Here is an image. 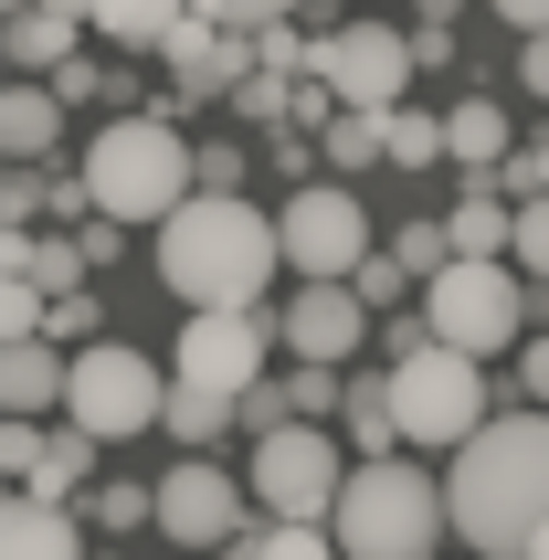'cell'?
<instances>
[{
    "mask_svg": "<svg viewBox=\"0 0 549 560\" xmlns=\"http://www.w3.org/2000/svg\"><path fill=\"white\" fill-rule=\"evenodd\" d=\"M274 265H285V233H274V212H254L244 190H190L180 212L159 222V285L190 296V317L265 307Z\"/></svg>",
    "mask_w": 549,
    "mask_h": 560,
    "instance_id": "obj_1",
    "label": "cell"
},
{
    "mask_svg": "<svg viewBox=\"0 0 549 560\" xmlns=\"http://www.w3.org/2000/svg\"><path fill=\"white\" fill-rule=\"evenodd\" d=\"M455 539L487 560H528V539L549 529V412H497L487 434L455 455L444 476Z\"/></svg>",
    "mask_w": 549,
    "mask_h": 560,
    "instance_id": "obj_2",
    "label": "cell"
},
{
    "mask_svg": "<svg viewBox=\"0 0 549 560\" xmlns=\"http://www.w3.org/2000/svg\"><path fill=\"white\" fill-rule=\"evenodd\" d=\"M85 190L106 222H170L201 190V149L170 117H149V106H117V127L85 138Z\"/></svg>",
    "mask_w": 549,
    "mask_h": 560,
    "instance_id": "obj_3",
    "label": "cell"
},
{
    "mask_svg": "<svg viewBox=\"0 0 549 560\" xmlns=\"http://www.w3.org/2000/svg\"><path fill=\"white\" fill-rule=\"evenodd\" d=\"M328 529H338V560H433L455 539V508H444V487L423 466L381 455V466L349 476V498H338Z\"/></svg>",
    "mask_w": 549,
    "mask_h": 560,
    "instance_id": "obj_4",
    "label": "cell"
},
{
    "mask_svg": "<svg viewBox=\"0 0 549 560\" xmlns=\"http://www.w3.org/2000/svg\"><path fill=\"white\" fill-rule=\"evenodd\" d=\"M528 317H539V285H528L507 254H455V265L423 285V328L444 349H465V360L528 349Z\"/></svg>",
    "mask_w": 549,
    "mask_h": 560,
    "instance_id": "obj_5",
    "label": "cell"
},
{
    "mask_svg": "<svg viewBox=\"0 0 549 560\" xmlns=\"http://www.w3.org/2000/svg\"><path fill=\"white\" fill-rule=\"evenodd\" d=\"M497 392H518V381H487V360H465V349L423 339L412 360H392V423L401 444H444V455H465V444L497 423Z\"/></svg>",
    "mask_w": 549,
    "mask_h": 560,
    "instance_id": "obj_6",
    "label": "cell"
},
{
    "mask_svg": "<svg viewBox=\"0 0 549 560\" xmlns=\"http://www.w3.org/2000/svg\"><path fill=\"white\" fill-rule=\"evenodd\" d=\"M349 476H360V455H349L328 423H285V434L254 444L244 487H254V508H265V518H338Z\"/></svg>",
    "mask_w": 549,
    "mask_h": 560,
    "instance_id": "obj_7",
    "label": "cell"
},
{
    "mask_svg": "<svg viewBox=\"0 0 549 560\" xmlns=\"http://www.w3.org/2000/svg\"><path fill=\"white\" fill-rule=\"evenodd\" d=\"M159 412H170V381H159V360H149V349H127V339L74 349V381H63V423H85L95 444H127V434H149Z\"/></svg>",
    "mask_w": 549,
    "mask_h": 560,
    "instance_id": "obj_8",
    "label": "cell"
},
{
    "mask_svg": "<svg viewBox=\"0 0 549 560\" xmlns=\"http://www.w3.org/2000/svg\"><path fill=\"white\" fill-rule=\"evenodd\" d=\"M274 233H285V265H296V285H349L370 265V201L349 180H296L285 190V212H274Z\"/></svg>",
    "mask_w": 549,
    "mask_h": 560,
    "instance_id": "obj_9",
    "label": "cell"
},
{
    "mask_svg": "<svg viewBox=\"0 0 549 560\" xmlns=\"http://www.w3.org/2000/svg\"><path fill=\"white\" fill-rule=\"evenodd\" d=\"M412 63H423V43H401L392 22H349V32H317L306 85H328L349 117H392L401 85H412Z\"/></svg>",
    "mask_w": 549,
    "mask_h": 560,
    "instance_id": "obj_10",
    "label": "cell"
},
{
    "mask_svg": "<svg viewBox=\"0 0 549 560\" xmlns=\"http://www.w3.org/2000/svg\"><path fill=\"white\" fill-rule=\"evenodd\" d=\"M265 349H274V307H212V317H190V328H180L170 381H201V392H222V402H244L254 381H274Z\"/></svg>",
    "mask_w": 549,
    "mask_h": 560,
    "instance_id": "obj_11",
    "label": "cell"
},
{
    "mask_svg": "<svg viewBox=\"0 0 549 560\" xmlns=\"http://www.w3.org/2000/svg\"><path fill=\"white\" fill-rule=\"evenodd\" d=\"M254 518H244V487H233V466H212V455H180V466L159 476V539H180V550H233Z\"/></svg>",
    "mask_w": 549,
    "mask_h": 560,
    "instance_id": "obj_12",
    "label": "cell"
},
{
    "mask_svg": "<svg viewBox=\"0 0 549 560\" xmlns=\"http://www.w3.org/2000/svg\"><path fill=\"white\" fill-rule=\"evenodd\" d=\"M274 339L317 371H349L370 349V296L360 285H296V296H274Z\"/></svg>",
    "mask_w": 549,
    "mask_h": 560,
    "instance_id": "obj_13",
    "label": "cell"
},
{
    "mask_svg": "<svg viewBox=\"0 0 549 560\" xmlns=\"http://www.w3.org/2000/svg\"><path fill=\"white\" fill-rule=\"evenodd\" d=\"M0 466H11L22 498L74 508V498L95 487V466H106V444H95L85 423H54V434H43V423H11V434H0Z\"/></svg>",
    "mask_w": 549,
    "mask_h": 560,
    "instance_id": "obj_14",
    "label": "cell"
},
{
    "mask_svg": "<svg viewBox=\"0 0 549 560\" xmlns=\"http://www.w3.org/2000/svg\"><path fill=\"white\" fill-rule=\"evenodd\" d=\"M159 63H170V74H180L190 95H212V85H254L244 63H265V54H254V43H233L222 22H201V11H190V22L170 32V43H159Z\"/></svg>",
    "mask_w": 549,
    "mask_h": 560,
    "instance_id": "obj_15",
    "label": "cell"
},
{
    "mask_svg": "<svg viewBox=\"0 0 549 560\" xmlns=\"http://www.w3.org/2000/svg\"><path fill=\"white\" fill-rule=\"evenodd\" d=\"M63 381H74V349L63 339H11L0 349V402H11V423L63 412Z\"/></svg>",
    "mask_w": 549,
    "mask_h": 560,
    "instance_id": "obj_16",
    "label": "cell"
},
{
    "mask_svg": "<svg viewBox=\"0 0 549 560\" xmlns=\"http://www.w3.org/2000/svg\"><path fill=\"white\" fill-rule=\"evenodd\" d=\"M0 560H95L85 550V508L11 498V518H0Z\"/></svg>",
    "mask_w": 549,
    "mask_h": 560,
    "instance_id": "obj_17",
    "label": "cell"
},
{
    "mask_svg": "<svg viewBox=\"0 0 549 560\" xmlns=\"http://www.w3.org/2000/svg\"><path fill=\"white\" fill-rule=\"evenodd\" d=\"M444 149H455L476 180H497V170L518 159V127H507V106H497V95H465L455 117H444Z\"/></svg>",
    "mask_w": 549,
    "mask_h": 560,
    "instance_id": "obj_18",
    "label": "cell"
},
{
    "mask_svg": "<svg viewBox=\"0 0 549 560\" xmlns=\"http://www.w3.org/2000/svg\"><path fill=\"white\" fill-rule=\"evenodd\" d=\"M74 32H85V22H63V11H11V22H0V43H11V74H22V85L63 74V63H74Z\"/></svg>",
    "mask_w": 549,
    "mask_h": 560,
    "instance_id": "obj_19",
    "label": "cell"
},
{
    "mask_svg": "<svg viewBox=\"0 0 549 560\" xmlns=\"http://www.w3.org/2000/svg\"><path fill=\"white\" fill-rule=\"evenodd\" d=\"M63 117H74V106H63L54 85H11V106H0V149H11V170H32V159L54 149Z\"/></svg>",
    "mask_w": 549,
    "mask_h": 560,
    "instance_id": "obj_20",
    "label": "cell"
},
{
    "mask_svg": "<svg viewBox=\"0 0 549 560\" xmlns=\"http://www.w3.org/2000/svg\"><path fill=\"white\" fill-rule=\"evenodd\" d=\"M444 233H455V254H518V201L497 180H476L455 212H444Z\"/></svg>",
    "mask_w": 549,
    "mask_h": 560,
    "instance_id": "obj_21",
    "label": "cell"
},
{
    "mask_svg": "<svg viewBox=\"0 0 549 560\" xmlns=\"http://www.w3.org/2000/svg\"><path fill=\"white\" fill-rule=\"evenodd\" d=\"M222 560H338V529L328 518H254Z\"/></svg>",
    "mask_w": 549,
    "mask_h": 560,
    "instance_id": "obj_22",
    "label": "cell"
},
{
    "mask_svg": "<svg viewBox=\"0 0 549 560\" xmlns=\"http://www.w3.org/2000/svg\"><path fill=\"white\" fill-rule=\"evenodd\" d=\"M180 22H190V0H95V32L127 43V54H159Z\"/></svg>",
    "mask_w": 549,
    "mask_h": 560,
    "instance_id": "obj_23",
    "label": "cell"
},
{
    "mask_svg": "<svg viewBox=\"0 0 549 560\" xmlns=\"http://www.w3.org/2000/svg\"><path fill=\"white\" fill-rule=\"evenodd\" d=\"M159 423H170V444L201 455V444H222L233 423H244V402H222V392H201V381H170V412H159Z\"/></svg>",
    "mask_w": 549,
    "mask_h": 560,
    "instance_id": "obj_24",
    "label": "cell"
},
{
    "mask_svg": "<svg viewBox=\"0 0 549 560\" xmlns=\"http://www.w3.org/2000/svg\"><path fill=\"white\" fill-rule=\"evenodd\" d=\"M338 423H349V444H360V466H381V455L401 444V423H392V381H349V412H338Z\"/></svg>",
    "mask_w": 549,
    "mask_h": 560,
    "instance_id": "obj_25",
    "label": "cell"
},
{
    "mask_svg": "<svg viewBox=\"0 0 549 560\" xmlns=\"http://www.w3.org/2000/svg\"><path fill=\"white\" fill-rule=\"evenodd\" d=\"M381 149H392V170H433V159H455V149H444V117H423V106H392V117H381Z\"/></svg>",
    "mask_w": 549,
    "mask_h": 560,
    "instance_id": "obj_26",
    "label": "cell"
},
{
    "mask_svg": "<svg viewBox=\"0 0 549 560\" xmlns=\"http://www.w3.org/2000/svg\"><path fill=\"white\" fill-rule=\"evenodd\" d=\"M317 149H328V180H338V170H370V159H392V149H381V117H349V106L317 127Z\"/></svg>",
    "mask_w": 549,
    "mask_h": 560,
    "instance_id": "obj_27",
    "label": "cell"
},
{
    "mask_svg": "<svg viewBox=\"0 0 549 560\" xmlns=\"http://www.w3.org/2000/svg\"><path fill=\"white\" fill-rule=\"evenodd\" d=\"M392 254H401V265H412V285H433V276H444V265H455V233H444V222H433V212H412V222H401V233H392Z\"/></svg>",
    "mask_w": 549,
    "mask_h": 560,
    "instance_id": "obj_28",
    "label": "cell"
},
{
    "mask_svg": "<svg viewBox=\"0 0 549 560\" xmlns=\"http://www.w3.org/2000/svg\"><path fill=\"white\" fill-rule=\"evenodd\" d=\"M95 529H149V518H159V487H127V476H117V487H95Z\"/></svg>",
    "mask_w": 549,
    "mask_h": 560,
    "instance_id": "obj_29",
    "label": "cell"
},
{
    "mask_svg": "<svg viewBox=\"0 0 549 560\" xmlns=\"http://www.w3.org/2000/svg\"><path fill=\"white\" fill-rule=\"evenodd\" d=\"M285 423H306V412H296V381H254V392H244V434L265 444V434H285Z\"/></svg>",
    "mask_w": 549,
    "mask_h": 560,
    "instance_id": "obj_30",
    "label": "cell"
},
{
    "mask_svg": "<svg viewBox=\"0 0 549 560\" xmlns=\"http://www.w3.org/2000/svg\"><path fill=\"white\" fill-rule=\"evenodd\" d=\"M201 22H222V32H274L285 11H306V0H190Z\"/></svg>",
    "mask_w": 549,
    "mask_h": 560,
    "instance_id": "obj_31",
    "label": "cell"
},
{
    "mask_svg": "<svg viewBox=\"0 0 549 560\" xmlns=\"http://www.w3.org/2000/svg\"><path fill=\"white\" fill-rule=\"evenodd\" d=\"M528 285H549V201H518V254H507Z\"/></svg>",
    "mask_w": 549,
    "mask_h": 560,
    "instance_id": "obj_32",
    "label": "cell"
},
{
    "mask_svg": "<svg viewBox=\"0 0 549 560\" xmlns=\"http://www.w3.org/2000/svg\"><path fill=\"white\" fill-rule=\"evenodd\" d=\"M95 317H106V296L74 285V296H54V339H63V349H95Z\"/></svg>",
    "mask_w": 549,
    "mask_h": 560,
    "instance_id": "obj_33",
    "label": "cell"
},
{
    "mask_svg": "<svg viewBox=\"0 0 549 560\" xmlns=\"http://www.w3.org/2000/svg\"><path fill=\"white\" fill-rule=\"evenodd\" d=\"M349 285H360V296H370V317H381V307L401 296V285H412V265H401V254H370V265H360Z\"/></svg>",
    "mask_w": 549,
    "mask_h": 560,
    "instance_id": "obj_34",
    "label": "cell"
},
{
    "mask_svg": "<svg viewBox=\"0 0 549 560\" xmlns=\"http://www.w3.org/2000/svg\"><path fill=\"white\" fill-rule=\"evenodd\" d=\"M74 254H85V265H117V254H127V222L85 212V222H74Z\"/></svg>",
    "mask_w": 549,
    "mask_h": 560,
    "instance_id": "obj_35",
    "label": "cell"
},
{
    "mask_svg": "<svg viewBox=\"0 0 549 560\" xmlns=\"http://www.w3.org/2000/svg\"><path fill=\"white\" fill-rule=\"evenodd\" d=\"M497 180L518 190V201H549V138H539V149H518L507 170H497Z\"/></svg>",
    "mask_w": 549,
    "mask_h": 560,
    "instance_id": "obj_36",
    "label": "cell"
},
{
    "mask_svg": "<svg viewBox=\"0 0 549 560\" xmlns=\"http://www.w3.org/2000/svg\"><path fill=\"white\" fill-rule=\"evenodd\" d=\"M54 95H63V106H85V95H127V85H117V74H95V63L74 54V63L54 74Z\"/></svg>",
    "mask_w": 549,
    "mask_h": 560,
    "instance_id": "obj_37",
    "label": "cell"
},
{
    "mask_svg": "<svg viewBox=\"0 0 549 560\" xmlns=\"http://www.w3.org/2000/svg\"><path fill=\"white\" fill-rule=\"evenodd\" d=\"M296 106H306V95H285V74H254V85H244V117H296Z\"/></svg>",
    "mask_w": 549,
    "mask_h": 560,
    "instance_id": "obj_38",
    "label": "cell"
},
{
    "mask_svg": "<svg viewBox=\"0 0 549 560\" xmlns=\"http://www.w3.org/2000/svg\"><path fill=\"white\" fill-rule=\"evenodd\" d=\"M43 201H54V190L32 180V170H11V180H0V212H11V233H22V222H32V212H43Z\"/></svg>",
    "mask_w": 549,
    "mask_h": 560,
    "instance_id": "obj_39",
    "label": "cell"
},
{
    "mask_svg": "<svg viewBox=\"0 0 549 560\" xmlns=\"http://www.w3.org/2000/svg\"><path fill=\"white\" fill-rule=\"evenodd\" d=\"M201 190H244V149H233V138L201 149Z\"/></svg>",
    "mask_w": 549,
    "mask_h": 560,
    "instance_id": "obj_40",
    "label": "cell"
},
{
    "mask_svg": "<svg viewBox=\"0 0 549 560\" xmlns=\"http://www.w3.org/2000/svg\"><path fill=\"white\" fill-rule=\"evenodd\" d=\"M518 392H528V412H549V339L518 349Z\"/></svg>",
    "mask_w": 549,
    "mask_h": 560,
    "instance_id": "obj_41",
    "label": "cell"
},
{
    "mask_svg": "<svg viewBox=\"0 0 549 560\" xmlns=\"http://www.w3.org/2000/svg\"><path fill=\"white\" fill-rule=\"evenodd\" d=\"M518 74H528V95L549 106V32H528V54H518Z\"/></svg>",
    "mask_w": 549,
    "mask_h": 560,
    "instance_id": "obj_42",
    "label": "cell"
},
{
    "mask_svg": "<svg viewBox=\"0 0 549 560\" xmlns=\"http://www.w3.org/2000/svg\"><path fill=\"white\" fill-rule=\"evenodd\" d=\"M497 22H518V32H549V0H487Z\"/></svg>",
    "mask_w": 549,
    "mask_h": 560,
    "instance_id": "obj_43",
    "label": "cell"
},
{
    "mask_svg": "<svg viewBox=\"0 0 549 560\" xmlns=\"http://www.w3.org/2000/svg\"><path fill=\"white\" fill-rule=\"evenodd\" d=\"M32 11H63V22H95V0H32Z\"/></svg>",
    "mask_w": 549,
    "mask_h": 560,
    "instance_id": "obj_44",
    "label": "cell"
},
{
    "mask_svg": "<svg viewBox=\"0 0 549 560\" xmlns=\"http://www.w3.org/2000/svg\"><path fill=\"white\" fill-rule=\"evenodd\" d=\"M528 560H549V529H539V539H528Z\"/></svg>",
    "mask_w": 549,
    "mask_h": 560,
    "instance_id": "obj_45",
    "label": "cell"
},
{
    "mask_svg": "<svg viewBox=\"0 0 549 560\" xmlns=\"http://www.w3.org/2000/svg\"><path fill=\"white\" fill-rule=\"evenodd\" d=\"M95 560H117V550H95Z\"/></svg>",
    "mask_w": 549,
    "mask_h": 560,
    "instance_id": "obj_46",
    "label": "cell"
},
{
    "mask_svg": "<svg viewBox=\"0 0 549 560\" xmlns=\"http://www.w3.org/2000/svg\"><path fill=\"white\" fill-rule=\"evenodd\" d=\"M433 560H444V550H433Z\"/></svg>",
    "mask_w": 549,
    "mask_h": 560,
    "instance_id": "obj_47",
    "label": "cell"
}]
</instances>
